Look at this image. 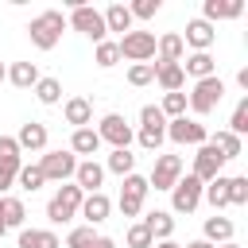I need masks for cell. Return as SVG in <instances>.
Wrapping results in <instances>:
<instances>
[{"label": "cell", "instance_id": "obj_44", "mask_svg": "<svg viewBox=\"0 0 248 248\" xmlns=\"http://www.w3.org/2000/svg\"><path fill=\"white\" fill-rule=\"evenodd\" d=\"M16 174H19V167H4V163H0V198L16 186Z\"/></svg>", "mask_w": 248, "mask_h": 248}, {"label": "cell", "instance_id": "obj_29", "mask_svg": "<svg viewBox=\"0 0 248 248\" xmlns=\"http://www.w3.org/2000/svg\"><path fill=\"white\" fill-rule=\"evenodd\" d=\"M39 78H43V74H39L35 62H12V66H8V81H12L16 89H35Z\"/></svg>", "mask_w": 248, "mask_h": 248}, {"label": "cell", "instance_id": "obj_26", "mask_svg": "<svg viewBox=\"0 0 248 248\" xmlns=\"http://www.w3.org/2000/svg\"><path fill=\"white\" fill-rule=\"evenodd\" d=\"M19 248H62V240L54 236V229H19Z\"/></svg>", "mask_w": 248, "mask_h": 248}, {"label": "cell", "instance_id": "obj_15", "mask_svg": "<svg viewBox=\"0 0 248 248\" xmlns=\"http://www.w3.org/2000/svg\"><path fill=\"white\" fill-rule=\"evenodd\" d=\"M74 186H78L81 194H97V190L105 186V167H101L97 159H81L78 170H74Z\"/></svg>", "mask_w": 248, "mask_h": 248}, {"label": "cell", "instance_id": "obj_27", "mask_svg": "<svg viewBox=\"0 0 248 248\" xmlns=\"http://www.w3.org/2000/svg\"><path fill=\"white\" fill-rule=\"evenodd\" d=\"M101 19H105V31H120V35H128L132 31V12H128V4H108L105 12H101Z\"/></svg>", "mask_w": 248, "mask_h": 248}, {"label": "cell", "instance_id": "obj_24", "mask_svg": "<svg viewBox=\"0 0 248 248\" xmlns=\"http://www.w3.org/2000/svg\"><path fill=\"white\" fill-rule=\"evenodd\" d=\"M232 221L229 217H221V213H213V217H205V225H202V240H209L213 248L217 244H225V240H232Z\"/></svg>", "mask_w": 248, "mask_h": 248}, {"label": "cell", "instance_id": "obj_39", "mask_svg": "<svg viewBox=\"0 0 248 248\" xmlns=\"http://www.w3.org/2000/svg\"><path fill=\"white\" fill-rule=\"evenodd\" d=\"M124 244H128V248H151L155 240H151V232L143 229V221H132L128 232H124Z\"/></svg>", "mask_w": 248, "mask_h": 248}, {"label": "cell", "instance_id": "obj_36", "mask_svg": "<svg viewBox=\"0 0 248 248\" xmlns=\"http://www.w3.org/2000/svg\"><path fill=\"white\" fill-rule=\"evenodd\" d=\"M159 112H163L167 120H178V116H186V93H163V105H159Z\"/></svg>", "mask_w": 248, "mask_h": 248}, {"label": "cell", "instance_id": "obj_5", "mask_svg": "<svg viewBox=\"0 0 248 248\" xmlns=\"http://www.w3.org/2000/svg\"><path fill=\"white\" fill-rule=\"evenodd\" d=\"M140 147L143 151H155L159 155V147H163V140H167V116L159 112V105H143L140 108Z\"/></svg>", "mask_w": 248, "mask_h": 248}, {"label": "cell", "instance_id": "obj_34", "mask_svg": "<svg viewBox=\"0 0 248 248\" xmlns=\"http://www.w3.org/2000/svg\"><path fill=\"white\" fill-rule=\"evenodd\" d=\"M43 182H46V178H43L39 163H23V167H19V174H16V186H23V190H31V194H35Z\"/></svg>", "mask_w": 248, "mask_h": 248}, {"label": "cell", "instance_id": "obj_49", "mask_svg": "<svg viewBox=\"0 0 248 248\" xmlns=\"http://www.w3.org/2000/svg\"><path fill=\"white\" fill-rule=\"evenodd\" d=\"M217 248H240V244H236V240H225V244H217Z\"/></svg>", "mask_w": 248, "mask_h": 248}, {"label": "cell", "instance_id": "obj_18", "mask_svg": "<svg viewBox=\"0 0 248 248\" xmlns=\"http://www.w3.org/2000/svg\"><path fill=\"white\" fill-rule=\"evenodd\" d=\"M143 229L151 232V240H174V213L170 209H151L147 217H140Z\"/></svg>", "mask_w": 248, "mask_h": 248}, {"label": "cell", "instance_id": "obj_8", "mask_svg": "<svg viewBox=\"0 0 248 248\" xmlns=\"http://www.w3.org/2000/svg\"><path fill=\"white\" fill-rule=\"evenodd\" d=\"M167 140L170 143H178V147H202L205 140H209V132H205V124L202 120H194V116H178V120H167Z\"/></svg>", "mask_w": 248, "mask_h": 248}, {"label": "cell", "instance_id": "obj_37", "mask_svg": "<svg viewBox=\"0 0 248 248\" xmlns=\"http://www.w3.org/2000/svg\"><path fill=\"white\" fill-rule=\"evenodd\" d=\"M0 163L4 167H23V151H19L16 136H0Z\"/></svg>", "mask_w": 248, "mask_h": 248}, {"label": "cell", "instance_id": "obj_21", "mask_svg": "<svg viewBox=\"0 0 248 248\" xmlns=\"http://www.w3.org/2000/svg\"><path fill=\"white\" fill-rule=\"evenodd\" d=\"M240 12H244L240 0H205L202 4V19L213 23V27H217V19H236Z\"/></svg>", "mask_w": 248, "mask_h": 248}, {"label": "cell", "instance_id": "obj_47", "mask_svg": "<svg viewBox=\"0 0 248 248\" xmlns=\"http://www.w3.org/2000/svg\"><path fill=\"white\" fill-rule=\"evenodd\" d=\"M186 248H213V244H209V240H190Z\"/></svg>", "mask_w": 248, "mask_h": 248}, {"label": "cell", "instance_id": "obj_13", "mask_svg": "<svg viewBox=\"0 0 248 248\" xmlns=\"http://www.w3.org/2000/svg\"><path fill=\"white\" fill-rule=\"evenodd\" d=\"M178 178H182V159H178V155H155V167H151V174H147V186L170 194V186H174Z\"/></svg>", "mask_w": 248, "mask_h": 248}, {"label": "cell", "instance_id": "obj_20", "mask_svg": "<svg viewBox=\"0 0 248 248\" xmlns=\"http://www.w3.org/2000/svg\"><path fill=\"white\" fill-rule=\"evenodd\" d=\"M16 143H19V151H46V124H39V120L19 124Z\"/></svg>", "mask_w": 248, "mask_h": 248}, {"label": "cell", "instance_id": "obj_12", "mask_svg": "<svg viewBox=\"0 0 248 248\" xmlns=\"http://www.w3.org/2000/svg\"><path fill=\"white\" fill-rule=\"evenodd\" d=\"M221 170H225V159H221V151H217L213 143H202V147L194 151V170H190V174H194V178L205 186V182H213Z\"/></svg>", "mask_w": 248, "mask_h": 248}, {"label": "cell", "instance_id": "obj_30", "mask_svg": "<svg viewBox=\"0 0 248 248\" xmlns=\"http://www.w3.org/2000/svg\"><path fill=\"white\" fill-rule=\"evenodd\" d=\"M202 202H209V205H213V213H221V209L229 205V178H225V174H217L213 182H205V186H202Z\"/></svg>", "mask_w": 248, "mask_h": 248}, {"label": "cell", "instance_id": "obj_14", "mask_svg": "<svg viewBox=\"0 0 248 248\" xmlns=\"http://www.w3.org/2000/svg\"><path fill=\"white\" fill-rule=\"evenodd\" d=\"M213 43H217V27H213V23H205L202 16L186 23V35H182V46H190V50H209Z\"/></svg>", "mask_w": 248, "mask_h": 248}, {"label": "cell", "instance_id": "obj_25", "mask_svg": "<svg viewBox=\"0 0 248 248\" xmlns=\"http://www.w3.org/2000/svg\"><path fill=\"white\" fill-rule=\"evenodd\" d=\"M62 116H66V124H74V128H89V124H93V105H89L85 97H70V101L62 105Z\"/></svg>", "mask_w": 248, "mask_h": 248}, {"label": "cell", "instance_id": "obj_23", "mask_svg": "<svg viewBox=\"0 0 248 248\" xmlns=\"http://www.w3.org/2000/svg\"><path fill=\"white\" fill-rule=\"evenodd\" d=\"M205 143H213V147L221 151V159H225V163H229V159H240V155H244V140H240V136H232L229 128H217V132H213V136H209Z\"/></svg>", "mask_w": 248, "mask_h": 248}, {"label": "cell", "instance_id": "obj_35", "mask_svg": "<svg viewBox=\"0 0 248 248\" xmlns=\"http://www.w3.org/2000/svg\"><path fill=\"white\" fill-rule=\"evenodd\" d=\"M93 62H97L101 70H112V66L120 62V50H116V43H112V39L97 43V50H93Z\"/></svg>", "mask_w": 248, "mask_h": 248}, {"label": "cell", "instance_id": "obj_2", "mask_svg": "<svg viewBox=\"0 0 248 248\" xmlns=\"http://www.w3.org/2000/svg\"><path fill=\"white\" fill-rule=\"evenodd\" d=\"M70 8V16H66V27H74V31H81L85 39H93V43H105V19H101V12L93 8V4H81V0H70L66 4Z\"/></svg>", "mask_w": 248, "mask_h": 248}, {"label": "cell", "instance_id": "obj_28", "mask_svg": "<svg viewBox=\"0 0 248 248\" xmlns=\"http://www.w3.org/2000/svg\"><path fill=\"white\" fill-rule=\"evenodd\" d=\"M70 151H74V155L93 159V155L101 151V136H97L93 128H74V136H70Z\"/></svg>", "mask_w": 248, "mask_h": 248}, {"label": "cell", "instance_id": "obj_45", "mask_svg": "<svg viewBox=\"0 0 248 248\" xmlns=\"http://www.w3.org/2000/svg\"><path fill=\"white\" fill-rule=\"evenodd\" d=\"M89 248H116V240H112V236H97Z\"/></svg>", "mask_w": 248, "mask_h": 248}, {"label": "cell", "instance_id": "obj_16", "mask_svg": "<svg viewBox=\"0 0 248 248\" xmlns=\"http://www.w3.org/2000/svg\"><path fill=\"white\" fill-rule=\"evenodd\" d=\"M108 213H112V202H108V194H105V190H97V194H85V198H81L78 217H85V225H101V221H108Z\"/></svg>", "mask_w": 248, "mask_h": 248}, {"label": "cell", "instance_id": "obj_40", "mask_svg": "<svg viewBox=\"0 0 248 248\" xmlns=\"http://www.w3.org/2000/svg\"><path fill=\"white\" fill-rule=\"evenodd\" d=\"M229 132H232V136H244V132H248V97L236 101V108H232V116H229Z\"/></svg>", "mask_w": 248, "mask_h": 248}, {"label": "cell", "instance_id": "obj_42", "mask_svg": "<svg viewBox=\"0 0 248 248\" xmlns=\"http://www.w3.org/2000/svg\"><path fill=\"white\" fill-rule=\"evenodd\" d=\"M93 240H97L93 225H78V229H70V236H66V248H89Z\"/></svg>", "mask_w": 248, "mask_h": 248}, {"label": "cell", "instance_id": "obj_41", "mask_svg": "<svg viewBox=\"0 0 248 248\" xmlns=\"http://www.w3.org/2000/svg\"><path fill=\"white\" fill-rule=\"evenodd\" d=\"M229 205H248V178L244 174L229 178Z\"/></svg>", "mask_w": 248, "mask_h": 248}, {"label": "cell", "instance_id": "obj_3", "mask_svg": "<svg viewBox=\"0 0 248 248\" xmlns=\"http://www.w3.org/2000/svg\"><path fill=\"white\" fill-rule=\"evenodd\" d=\"M221 97H225V81H221V78H202V81H194V89L186 93V108H190L194 116H209V112L221 105Z\"/></svg>", "mask_w": 248, "mask_h": 248}, {"label": "cell", "instance_id": "obj_17", "mask_svg": "<svg viewBox=\"0 0 248 248\" xmlns=\"http://www.w3.org/2000/svg\"><path fill=\"white\" fill-rule=\"evenodd\" d=\"M182 74L194 78V81H202V78H217V58H213L209 50H190L186 62H182Z\"/></svg>", "mask_w": 248, "mask_h": 248}, {"label": "cell", "instance_id": "obj_10", "mask_svg": "<svg viewBox=\"0 0 248 248\" xmlns=\"http://www.w3.org/2000/svg\"><path fill=\"white\" fill-rule=\"evenodd\" d=\"M39 170H43L46 182H66V178H74V170H78V155H74V151H46V155L39 159Z\"/></svg>", "mask_w": 248, "mask_h": 248}, {"label": "cell", "instance_id": "obj_4", "mask_svg": "<svg viewBox=\"0 0 248 248\" xmlns=\"http://www.w3.org/2000/svg\"><path fill=\"white\" fill-rule=\"evenodd\" d=\"M81 190L74 186V182H62L58 190H54V198L46 202V221L50 225H66V221H74L78 217V209H81Z\"/></svg>", "mask_w": 248, "mask_h": 248}, {"label": "cell", "instance_id": "obj_9", "mask_svg": "<svg viewBox=\"0 0 248 248\" xmlns=\"http://www.w3.org/2000/svg\"><path fill=\"white\" fill-rule=\"evenodd\" d=\"M202 205V182L194 174H182L170 186V213H194Z\"/></svg>", "mask_w": 248, "mask_h": 248}, {"label": "cell", "instance_id": "obj_33", "mask_svg": "<svg viewBox=\"0 0 248 248\" xmlns=\"http://www.w3.org/2000/svg\"><path fill=\"white\" fill-rule=\"evenodd\" d=\"M31 93L39 97V105H58V101H62V81H58V78H39Z\"/></svg>", "mask_w": 248, "mask_h": 248}, {"label": "cell", "instance_id": "obj_22", "mask_svg": "<svg viewBox=\"0 0 248 248\" xmlns=\"http://www.w3.org/2000/svg\"><path fill=\"white\" fill-rule=\"evenodd\" d=\"M182 58H186V46L178 31H167L155 39V62H182Z\"/></svg>", "mask_w": 248, "mask_h": 248}, {"label": "cell", "instance_id": "obj_38", "mask_svg": "<svg viewBox=\"0 0 248 248\" xmlns=\"http://www.w3.org/2000/svg\"><path fill=\"white\" fill-rule=\"evenodd\" d=\"M155 81V62H136V66H128V85H151Z\"/></svg>", "mask_w": 248, "mask_h": 248}, {"label": "cell", "instance_id": "obj_31", "mask_svg": "<svg viewBox=\"0 0 248 248\" xmlns=\"http://www.w3.org/2000/svg\"><path fill=\"white\" fill-rule=\"evenodd\" d=\"M120 174V178H128V174H136V155H132V147H120V151H112L108 159H105V174Z\"/></svg>", "mask_w": 248, "mask_h": 248}, {"label": "cell", "instance_id": "obj_19", "mask_svg": "<svg viewBox=\"0 0 248 248\" xmlns=\"http://www.w3.org/2000/svg\"><path fill=\"white\" fill-rule=\"evenodd\" d=\"M155 81L163 93H182V85H186L182 62H155Z\"/></svg>", "mask_w": 248, "mask_h": 248}, {"label": "cell", "instance_id": "obj_1", "mask_svg": "<svg viewBox=\"0 0 248 248\" xmlns=\"http://www.w3.org/2000/svg\"><path fill=\"white\" fill-rule=\"evenodd\" d=\"M62 31H66V16L58 8H46V12H39L27 23V39H31L35 50H54L58 39H62Z\"/></svg>", "mask_w": 248, "mask_h": 248}, {"label": "cell", "instance_id": "obj_7", "mask_svg": "<svg viewBox=\"0 0 248 248\" xmlns=\"http://www.w3.org/2000/svg\"><path fill=\"white\" fill-rule=\"evenodd\" d=\"M93 132L101 136V143H112V151H120V147H132V140H136L132 124H128L120 112H105V116H101V124H97Z\"/></svg>", "mask_w": 248, "mask_h": 248}, {"label": "cell", "instance_id": "obj_50", "mask_svg": "<svg viewBox=\"0 0 248 248\" xmlns=\"http://www.w3.org/2000/svg\"><path fill=\"white\" fill-rule=\"evenodd\" d=\"M4 232H8V225H4V213H0V236H4Z\"/></svg>", "mask_w": 248, "mask_h": 248}, {"label": "cell", "instance_id": "obj_32", "mask_svg": "<svg viewBox=\"0 0 248 248\" xmlns=\"http://www.w3.org/2000/svg\"><path fill=\"white\" fill-rule=\"evenodd\" d=\"M0 213H4V225H8V229H23V221H27L23 202H19V198H12V194H4V198H0Z\"/></svg>", "mask_w": 248, "mask_h": 248}, {"label": "cell", "instance_id": "obj_46", "mask_svg": "<svg viewBox=\"0 0 248 248\" xmlns=\"http://www.w3.org/2000/svg\"><path fill=\"white\" fill-rule=\"evenodd\" d=\"M151 248H182V244H178V240H155Z\"/></svg>", "mask_w": 248, "mask_h": 248}, {"label": "cell", "instance_id": "obj_48", "mask_svg": "<svg viewBox=\"0 0 248 248\" xmlns=\"http://www.w3.org/2000/svg\"><path fill=\"white\" fill-rule=\"evenodd\" d=\"M0 81H8V66L4 62H0Z\"/></svg>", "mask_w": 248, "mask_h": 248}, {"label": "cell", "instance_id": "obj_11", "mask_svg": "<svg viewBox=\"0 0 248 248\" xmlns=\"http://www.w3.org/2000/svg\"><path fill=\"white\" fill-rule=\"evenodd\" d=\"M147 178L143 174H128L124 186H120V213L124 217H140L143 213V202H147Z\"/></svg>", "mask_w": 248, "mask_h": 248}, {"label": "cell", "instance_id": "obj_6", "mask_svg": "<svg viewBox=\"0 0 248 248\" xmlns=\"http://www.w3.org/2000/svg\"><path fill=\"white\" fill-rule=\"evenodd\" d=\"M116 50H120V58H128L132 66H136V62H151V58H155V35L132 27L128 35L116 39Z\"/></svg>", "mask_w": 248, "mask_h": 248}, {"label": "cell", "instance_id": "obj_43", "mask_svg": "<svg viewBox=\"0 0 248 248\" xmlns=\"http://www.w3.org/2000/svg\"><path fill=\"white\" fill-rule=\"evenodd\" d=\"M159 0H136V4H128V12H132V19H155L159 16Z\"/></svg>", "mask_w": 248, "mask_h": 248}]
</instances>
